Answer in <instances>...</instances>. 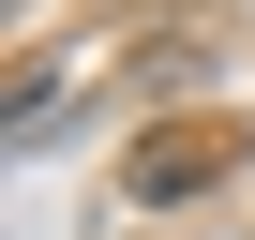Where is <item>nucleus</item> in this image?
Instances as JSON below:
<instances>
[{
	"label": "nucleus",
	"mask_w": 255,
	"mask_h": 240,
	"mask_svg": "<svg viewBox=\"0 0 255 240\" xmlns=\"http://www.w3.org/2000/svg\"><path fill=\"white\" fill-rule=\"evenodd\" d=\"M240 165V135H150L135 165H120V195H135V210H180V195H210Z\"/></svg>",
	"instance_id": "f257e3e1"
}]
</instances>
